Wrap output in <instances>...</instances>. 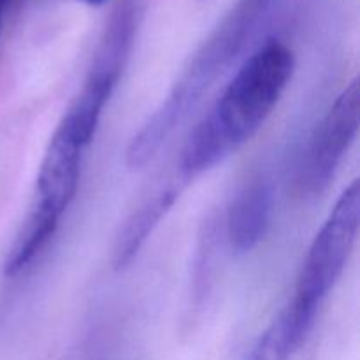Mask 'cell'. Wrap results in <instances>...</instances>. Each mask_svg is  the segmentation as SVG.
<instances>
[{
	"label": "cell",
	"mask_w": 360,
	"mask_h": 360,
	"mask_svg": "<svg viewBox=\"0 0 360 360\" xmlns=\"http://www.w3.org/2000/svg\"><path fill=\"white\" fill-rule=\"evenodd\" d=\"M360 90L354 79L336 98L316 127L297 169V188L302 195H319L336 176L359 134Z\"/></svg>",
	"instance_id": "obj_4"
},
{
	"label": "cell",
	"mask_w": 360,
	"mask_h": 360,
	"mask_svg": "<svg viewBox=\"0 0 360 360\" xmlns=\"http://www.w3.org/2000/svg\"><path fill=\"white\" fill-rule=\"evenodd\" d=\"M181 190L183 185L179 181L169 183L165 188L151 195L146 202L141 204L134 211L132 217L125 221L118 239H116L115 257H112L116 269H123L127 264L132 262L144 241L150 238L155 227L164 220L165 214L174 206Z\"/></svg>",
	"instance_id": "obj_6"
},
{
	"label": "cell",
	"mask_w": 360,
	"mask_h": 360,
	"mask_svg": "<svg viewBox=\"0 0 360 360\" xmlns=\"http://www.w3.org/2000/svg\"><path fill=\"white\" fill-rule=\"evenodd\" d=\"M14 2H16V0H0V35H2L4 27H6L7 16H9Z\"/></svg>",
	"instance_id": "obj_8"
},
{
	"label": "cell",
	"mask_w": 360,
	"mask_h": 360,
	"mask_svg": "<svg viewBox=\"0 0 360 360\" xmlns=\"http://www.w3.org/2000/svg\"><path fill=\"white\" fill-rule=\"evenodd\" d=\"M91 141L94 136L84 132L69 115L63 116L46 146L35 179L34 202L7 255V276L27 269L55 236L76 197L84 153Z\"/></svg>",
	"instance_id": "obj_2"
},
{
	"label": "cell",
	"mask_w": 360,
	"mask_h": 360,
	"mask_svg": "<svg viewBox=\"0 0 360 360\" xmlns=\"http://www.w3.org/2000/svg\"><path fill=\"white\" fill-rule=\"evenodd\" d=\"M292 74L294 53L278 39L264 42L243 63L217 104L190 132L179 157L181 185L224 162L259 132Z\"/></svg>",
	"instance_id": "obj_1"
},
{
	"label": "cell",
	"mask_w": 360,
	"mask_h": 360,
	"mask_svg": "<svg viewBox=\"0 0 360 360\" xmlns=\"http://www.w3.org/2000/svg\"><path fill=\"white\" fill-rule=\"evenodd\" d=\"M360 225V188L354 179L341 193L326 224L313 239L292 301L285 309L295 326L308 336L323 301L347 267Z\"/></svg>",
	"instance_id": "obj_3"
},
{
	"label": "cell",
	"mask_w": 360,
	"mask_h": 360,
	"mask_svg": "<svg viewBox=\"0 0 360 360\" xmlns=\"http://www.w3.org/2000/svg\"><path fill=\"white\" fill-rule=\"evenodd\" d=\"M304 340L306 336L297 329L287 309H281L245 360H288Z\"/></svg>",
	"instance_id": "obj_7"
},
{
	"label": "cell",
	"mask_w": 360,
	"mask_h": 360,
	"mask_svg": "<svg viewBox=\"0 0 360 360\" xmlns=\"http://www.w3.org/2000/svg\"><path fill=\"white\" fill-rule=\"evenodd\" d=\"M81 2L90 4V6H101V4H104L105 0H81Z\"/></svg>",
	"instance_id": "obj_9"
},
{
	"label": "cell",
	"mask_w": 360,
	"mask_h": 360,
	"mask_svg": "<svg viewBox=\"0 0 360 360\" xmlns=\"http://www.w3.org/2000/svg\"><path fill=\"white\" fill-rule=\"evenodd\" d=\"M273 206V185L262 176L239 190L225 218V236L234 252L248 253L260 245L269 231Z\"/></svg>",
	"instance_id": "obj_5"
}]
</instances>
